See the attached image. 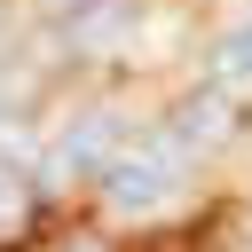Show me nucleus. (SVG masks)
I'll return each mask as SVG.
<instances>
[{"label":"nucleus","mask_w":252,"mask_h":252,"mask_svg":"<svg viewBox=\"0 0 252 252\" xmlns=\"http://www.w3.org/2000/svg\"><path fill=\"white\" fill-rule=\"evenodd\" d=\"M16 220H24V181L0 173V228H16Z\"/></svg>","instance_id":"423d86ee"},{"label":"nucleus","mask_w":252,"mask_h":252,"mask_svg":"<svg viewBox=\"0 0 252 252\" xmlns=\"http://www.w3.org/2000/svg\"><path fill=\"white\" fill-rule=\"evenodd\" d=\"M118 158V110H94V118H71L63 134H55V150L39 158V181H79V173H102Z\"/></svg>","instance_id":"f03ea898"},{"label":"nucleus","mask_w":252,"mask_h":252,"mask_svg":"<svg viewBox=\"0 0 252 252\" xmlns=\"http://www.w3.org/2000/svg\"><path fill=\"white\" fill-rule=\"evenodd\" d=\"M158 134H165L181 158H197V150H220V142L236 134V94H220V87H197V94H189V102H181V110H173Z\"/></svg>","instance_id":"7ed1b4c3"},{"label":"nucleus","mask_w":252,"mask_h":252,"mask_svg":"<svg viewBox=\"0 0 252 252\" xmlns=\"http://www.w3.org/2000/svg\"><path fill=\"white\" fill-rule=\"evenodd\" d=\"M181 173H189V158H181L165 134H150V142H118V158L102 165V197H110L118 213H158V205L181 189Z\"/></svg>","instance_id":"f257e3e1"},{"label":"nucleus","mask_w":252,"mask_h":252,"mask_svg":"<svg viewBox=\"0 0 252 252\" xmlns=\"http://www.w3.org/2000/svg\"><path fill=\"white\" fill-rule=\"evenodd\" d=\"M63 32H71L79 47H110V39L134 32V0H71V8H63Z\"/></svg>","instance_id":"20e7f679"},{"label":"nucleus","mask_w":252,"mask_h":252,"mask_svg":"<svg viewBox=\"0 0 252 252\" xmlns=\"http://www.w3.org/2000/svg\"><path fill=\"white\" fill-rule=\"evenodd\" d=\"M205 71H213V87H220V94H244V87H252V24L220 32V39H213V55H205Z\"/></svg>","instance_id":"39448f33"}]
</instances>
